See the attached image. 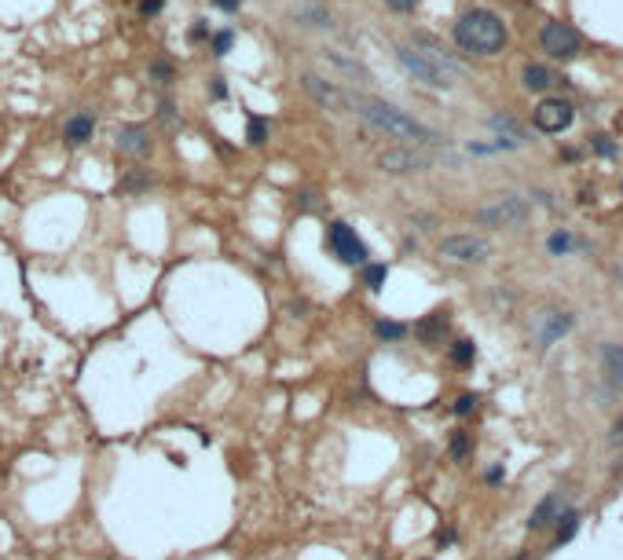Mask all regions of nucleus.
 <instances>
[{"instance_id": "nucleus-1", "label": "nucleus", "mask_w": 623, "mask_h": 560, "mask_svg": "<svg viewBox=\"0 0 623 560\" xmlns=\"http://www.w3.org/2000/svg\"><path fill=\"white\" fill-rule=\"evenodd\" d=\"M348 95V106L356 110V118H363L371 129L378 132H389L396 139H411V143H440V136L433 129H425L422 121H414L407 110L392 106L385 99H371V95H356V92H345Z\"/></svg>"}, {"instance_id": "nucleus-2", "label": "nucleus", "mask_w": 623, "mask_h": 560, "mask_svg": "<svg viewBox=\"0 0 623 560\" xmlns=\"http://www.w3.org/2000/svg\"><path fill=\"white\" fill-rule=\"evenodd\" d=\"M455 44L466 55H499L506 48V22L488 8H473L455 22Z\"/></svg>"}, {"instance_id": "nucleus-3", "label": "nucleus", "mask_w": 623, "mask_h": 560, "mask_svg": "<svg viewBox=\"0 0 623 560\" xmlns=\"http://www.w3.org/2000/svg\"><path fill=\"white\" fill-rule=\"evenodd\" d=\"M528 198H521V195H499V198H491L484 202L481 209L473 213V223L477 227H517V223L528 220Z\"/></svg>"}, {"instance_id": "nucleus-4", "label": "nucleus", "mask_w": 623, "mask_h": 560, "mask_svg": "<svg viewBox=\"0 0 623 560\" xmlns=\"http://www.w3.org/2000/svg\"><path fill=\"white\" fill-rule=\"evenodd\" d=\"M437 253L447 260V264H484L491 257V242L481 234H451V238H444V242L437 246Z\"/></svg>"}, {"instance_id": "nucleus-5", "label": "nucleus", "mask_w": 623, "mask_h": 560, "mask_svg": "<svg viewBox=\"0 0 623 560\" xmlns=\"http://www.w3.org/2000/svg\"><path fill=\"white\" fill-rule=\"evenodd\" d=\"M374 165L381 172H389V176H418V172L433 169V162H429L422 150H414V147H385V150H378Z\"/></svg>"}, {"instance_id": "nucleus-6", "label": "nucleus", "mask_w": 623, "mask_h": 560, "mask_svg": "<svg viewBox=\"0 0 623 560\" xmlns=\"http://www.w3.org/2000/svg\"><path fill=\"white\" fill-rule=\"evenodd\" d=\"M539 48L550 59H561L565 62V59H576L583 52V37L572 26H565V22H547V26L539 29Z\"/></svg>"}, {"instance_id": "nucleus-7", "label": "nucleus", "mask_w": 623, "mask_h": 560, "mask_svg": "<svg viewBox=\"0 0 623 560\" xmlns=\"http://www.w3.org/2000/svg\"><path fill=\"white\" fill-rule=\"evenodd\" d=\"M327 246H330V253L334 257H338L341 264H367V257H371V253H367V246L360 242L356 238V231L348 227L345 220H334L330 227H327Z\"/></svg>"}, {"instance_id": "nucleus-8", "label": "nucleus", "mask_w": 623, "mask_h": 560, "mask_svg": "<svg viewBox=\"0 0 623 560\" xmlns=\"http://www.w3.org/2000/svg\"><path fill=\"white\" fill-rule=\"evenodd\" d=\"M396 59H400V66L414 77V81H422V85H429V88H451V85H455L444 70H437L422 52H414V48H407V44L396 48Z\"/></svg>"}, {"instance_id": "nucleus-9", "label": "nucleus", "mask_w": 623, "mask_h": 560, "mask_svg": "<svg viewBox=\"0 0 623 560\" xmlns=\"http://www.w3.org/2000/svg\"><path fill=\"white\" fill-rule=\"evenodd\" d=\"M301 88L308 92V99L319 103L323 110H330V114H348V95L327 81V77H319V74H301Z\"/></svg>"}, {"instance_id": "nucleus-10", "label": "nucleus", "mask_w": 623, "mask_h": 560, "mask_svg": "<svg viewBox=\"0 0 623 560\" xmlns=\"http://www.w3.org/2000/svg\"><path fill=\"white\" fill-rule=\"evenodd\" d=\"M532 121L539 132H565L572 125V103L568 99H542L532 110Z\"/></svg>"}, {"instance_id": "nucleus-11", "label": "nucleus", "mask_w": 623, "mask_h": 560, "mask_svg": "<svg viewBox=\"0 0 623 560\" xmlns=\"http://www.w3.org/2000/svg\"><path fill=\"white\" fill-rule=\"evenodd\" d=\"M572 326H576V315H568V312H542L539 315V326H535V341L539 344H554V341H561Z\"/></svg>"}, {"instance_id": "nucleus-12", "label": "nucleus", "mask_w": 623, "mask_h": 560, "mask_svg": "<svg viewBox=\"0 0 623 560\" xmlns=\"http://www.w3.org/2000/svg\"><path fill=\"white\" fill-rule=\"evenodd\" d=\"M114 143H118V150L125 158H147L151 147H154V139H151V132L143 129V125H121Z\"/></svg>"}, {"instance_id": "nucleus-13", "label": "nucleus", "mask_w": 623, "mask_h": 560, "mask_svg": "<svg viewBox=\"0 0 623 560\" xmlns=\"http://www.w3.org/2000/svg\"><path fill=\"white\" fill-rule=\"evenodd\" d=\"M95 132V118L92 114H74L67 125H62V139L70 143V147H81V143H88Z\"/></svg>"}, {"instance_id": "nucleus-14", "label": "nucleus", "mask_w": 623, "mask_h": 560, "mask_svg": "<svg viewBox=\"0 0 623 560\" xmlns=\"http://www.w3.org/2000/svg\"><path fill=\"white\" fill-rule=\"evenodd\" d=\"M294 19H297L301 26H308V29H330V26H334L330 11L319 8V4H297V8H294Z\"/></svg>"}, {"instance_id": "nucleus-15", "label": "nucleus", "mask_w": 623, "mask_h": 560, "mask_svg": "<svg viewBox=\"0 0 623 560\" xmlns=\"http://www.w3.org/2000/svg\"><path fill=\"white\" fill-rule=\"evenodd\" d=\"M414 333L425 341V344H437L444 341V333H447V312H433V315H425L418 326H414Z\"/></svg>"}, {"instance_id": "nucleus-16", "label": "nucleus", "mask_w": 623, "mask_h": 560, "mask_svg": "<svg viewBox=\"0 0 623 560\" xmlns=\"http://www.w3.org/2000/svg\"><path fill=\"white\" fill-rule=\"evenodd\" d=\"M557 509H561V498H557V494H550V498H542V502L535 505L532 520H528V531H542V527H550V524L557 520Z\"/></svg>"}, {"instance_id": "nucleus-17", "label": "nucleus", "mask_w": 623, "mask_h": 560, "mask_svg": "<svg viewBox=\"0 0 623 560\" xmlns=\"http://www.w3.org/2000/svg\"><path fill=\"white\" fill-rule=\"evenodd\" d=\"M521 81H524V88H528V92H547L554 85V74L542 66V62H532V66H524Z\"/></svg>"}, {"instance_id": "nucleus-18", "label": "nucleus", "mask_w": 623, "mask_h": 560, "mask_svg": "<svg viewBox=\"0 0 623 560\" xmlns=\"http://www.w3.org/2000/svg\"><path fill=\"white\" fill-rule=\"evenodd\" d=\"M488 125H491V129H499V132H506L502 139H514V143H528V132H524V129H521V121H514L509 114H495V118H491Z\"/></svg>"}, {"instance_id": "nucleus-19", "label": "nucleus", "mask_w": 623, "mask_h": 560, "mask_svg": "<svg viewBox=\"0 0 623 560\" xmlns=\"http://www.w3.org/2000/svg\"><path fill=\"white\" fill-rule=\"evenodd\" d=\"M601 363L616 381H623V344H601Z\"/></svg>"}, {"instance_id": "nucleus-20", "label": "nucleus", "mask_w": 623, "mask_h": 560, "mask_svg": "<svg viewBox=\"0 0 623 560\" xmlns=\"http://www.w3.org/2000/svg\"><path fill=\"white\" fill-rule=\"evenodd\" d=\"M576 527H580V513H561L554 520V542L557 546H565V542L576 535Z\"/></svg>"}, {"instance_id": "nucleus-21", "label": "nucleus", "mask_w": 623, "mask_h": 560, "mask_svg": "<svg viewBox=\"0 0 623 560\" xmlns=\"http://www.w3.org/2000/svg\"><path fill=\"white\" fill-rule=\"evenodd\" d=\"M319 55H323V62H330V66H338V70L352 74V77H363V81H371V74H367L356 59H345V55H338V52H319Z\"/></svg>"}, {"instance_id": "nucleus-22", "label": "nucleus", "mask_w": 623, "mask_h": 560, "mask_svg": "<svg viewBox=\"0 0 623 560\" xmlns=\"http://www.w3.org/2000/svg\"><path fill=\"white\" fill-rule=\"evenodd\" d=\"M385 279H389V264H363V286L367 290H381L385 286Z\"/></svg>"}, {"instance_id": "nucleus-23", "label": "nucleus", "mask_w": 623, "mask_h": 560, "mask_svg": "<svg viewBox=\"0 0 623 560\" xmlns=\"http://www.w3.org/2000/svg\"><path fill=\"white\" fill-rule=\"evenodd\" d=\"M231 44H235V29H220V34L210 37V52H213L217 59H224V55L231 52Z\"/></svg>"}, {"instance_id": "nucleus-24", "label": "nucleus", "mask_w": 623, "mask_h": 560, "mask_svg": "<svg viewBox=\"0 0 623 560\" xmlns=\"http://www.w3.org/2000/svg\"><path fill=\"white\" fill-rule=\"evenodd\" d=\"M473 359H477L473 341H455V344H451V363H455V366H470Z\"/></svg>"}, {"instance_id": "nucleus-25", "label": "nucleus", "mask_w": 623, "mask_h": 560, "mask_svg": "<svg viewBox=\"0 0 623 560\" xmlns=\"http://www.w3.org/2000/svg\"><path fill=\"white\" fill-rule=\"evenodd\" d=\"M246 139L253 143V147H264V143H268V121H264V118H249Z\"/></svg>"}, {"instance_id": "nucleus-26", "label": "nucleus", "mask_w": 623, "mask_h": 560, "mask_svg": "<svg viewBox=\"0 0 623 560\" xmlns=\"http://www.w3.org/2000/svg\"><path fill=\"white\" fill-rule=\"evenodd\" d=\"M374 333H378L381 341H400L404 333H407V326H404V323H389V318H381V323L374 326Z\"/></svg>"}, {"instance_id": "nucleus-27", "label": "nucleus", "mask_w": 623, "mask_h": 560, "mask_svg": "<svg viewBox=\"0 0 623 560\" xmlns=\"http://www.w3.org/2000/svg\"><path fill=\"white\" fill-rule=\"evenodd\" d=\"M147 74H151V81H154V85H172V66H169L165 59H154Z\"/></svg>"}, {"instance_id": "nucleus-28", "label": "nucleus", "mask_w": 623, "mask_h": 560, "mask_svg": "<svg viewBox=\"0 0 623 560\" xmlns=\"http://www.w3.org/2000/svg\"><path fill=\"white\" fill-rule=\"evenodd\" d=\"M547 246H550L554 257H561V253H568V249H572V234H568V231H554Z\"/></svg>"}, {"instance_id": "nucleus-29", "label": "nucleus", "mask_w": 623, "mask_h": 560, "mask_svg": "<svg viewBox=\"0 0 623 560\" xmlns=\"http://www.w3.org/2000/svg\"><path fill=\"white\" fill-rule=\"evenodd\" d=\"M143 187H151V176L147 172H129L121 180V190H143Z\"/></svg>"}, {"instance_id": "nucleus-30", "label": "nucleus", "mask_w": 623, "mask_h": 560, "mask_svg": "<svg viewBox=\"0 0 623 560\" xmlns=\"http://www.w3.org/2000/svg\"><path fill=\"white\" fill-rule=\"evenodd\" d=\"M466 454H470V436H462V432H458V436L451 440V458H455V461H462Z\"/></svg>"}, {"instance_id": "nucleus-31", "label": "nucleus", "mask_w": 623, "mask_h": 560, "mask_svg": "<svg viewBox=\"0 0 623 560\" xmlns=\"http://www.w3.org/2000/svg\"><path fill=\"white\" fill-rule=\"evenodd\" d=\"M594 150L605 154V158H616V143L609 136H594Z\"/></svg>"}, {"instance_id": "nucleus-32", "label": "nucleus", "mask_w": 623, "mask_h": 560, "mask_svg": "<svg viewBox=\"0 0 623 560\" xmlns=\"http://www.w3.org/2000/svg\"><path fill=\"white\" fill-rule=\"evenodd\" d=\"M473 407H477V396H470V392L455 399V414H470Z\"/></svg>"}, {"instance_id": "nucleus-33", "label": "nucleus", "mask_w": 623, "mask_h": 560, "mask_svg": "<svg viewBox=\"0 0 623 560\" xmlns=\"http://www.w3.org/2000/svg\"><path fill=\"white\" fill-rule=\"evenodd\" d=\"M162 8H165V0H139V11L143 15H158Z\"/></svg>"}, {"instance_id": "nucleus-34", "label": "nucleus", "mask_w": 623, "mask_h": 560, "mask_svg": "<svg viewBox=\"0 0 623 560\" xmlns=\"http://www.w3.org/2000/svg\"><path fill=\"white\" fill-rule=\"evenodd\" d=\"M385 4H389L392 11H404V15H407V11L418 8V0H385Z\"/></svg>"}, {"instance_id": "nucleus-35", "label": "nucleus", "mask_w": 623, "mask_h": 560, "mask_svg": "<svg viewBox=\"0 0 623 560\" xmlns=\"http://www.w3.org/2000/svg\"><path fill=\"white\" fill-rule=\"evenodd\" d=\"M210 95H213V99H224V95H228V85H224V77H213Z\"/></svg>"}, {"instance_id": "nucleus-36", "label": "nucleus", "mask_w": 623, "mask_h": 560, "mask_svg": "<svg viewBox=\"0 0 623 560\" xmlns=\"http://www.w3.org/2000/svg\"><path fill=\"white\" fill-rule=\"evenodd\" d=\"M205 37H210V26H205V22L198 19L195 26H191V41H205Z\"/></svg>"}, {"instance_id": "nucleus-37", "label": "nucleus", "mask_w": 623, "mask_h": 560, "mask_svg": "<svg viewBox=\"0 0 623 560\" xmlns=\"http://www.w3.org/2000/svg\"><path fill=\"white\" fill-rule=\"evenodd\" d=\"M213 4H217L220 11H228V15H235L238 8H242V0H213Z\"/></svg>"}, {"instance_id": "nucleus-38", "label": "nucleus", "mask_w": 623, "mask_h": 560, "mask_svg": "<svg viewBox=\"0 0 623 560\" xmlns=\"http://www.w3.org/2000/svg\"><path fill=\"white\" fill-rule=\"evenodd\" d=\"M484 479H488V484H499V479H502V469H488Z\"/></svg>"}, {"instance_id": "nucleus-39", "label": "nucleus", "mask_w": 623, "mask_h": 560, "mask_svg": "<svg viewBox=\"0 0 623 560\" xmlns=\"http://www.w3.org/2000/svg\"><path fill=\"white\" fill-rule=\"evenodd\" d=\"M619 187H623V183H619Z\"/></svg>"}]
</instances>
